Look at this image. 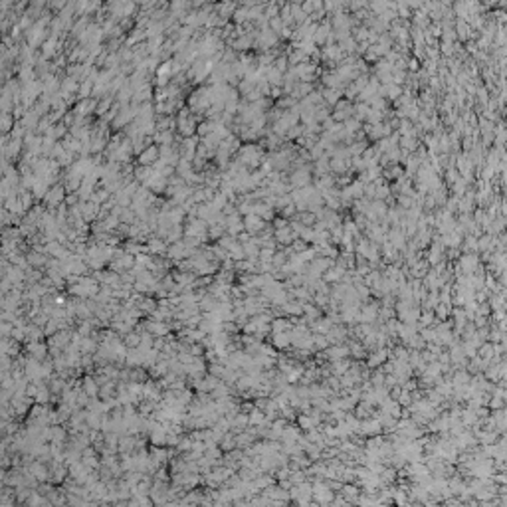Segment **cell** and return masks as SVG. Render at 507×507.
<instances>
[{"label": "cell", "mask_w": 507, "mask_h": 507, "mask_svg": "<svg viewBox=\"0 0 507 507\" xmlns=\"http://www.w3.org/2000/svg\"><path fill=\"white\" fill-rule=\"evenodd\" d=\"M264 224H262V218L260 216H254V214H248L244 218V228L248 230V234H254L256 230H260Z\"/></svg>", "instance_id": "cell-2"}, {"label": "cell", "mask_w": 507, "mask_h": 507, "mask_svg": "<svg viewBox=\"0 0 507 507\" xmlns=\"http://www.w3.org/2000/svg\"><path fill=\"white\" fill-rule=\"evenodd\" d=\"M157 159H161V149H159L157 145L147 147V149L141 151V155H139V163H141L143 167H151Z\"/></svg>", "instance_id": "cell-1"}]
</instances>
